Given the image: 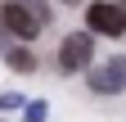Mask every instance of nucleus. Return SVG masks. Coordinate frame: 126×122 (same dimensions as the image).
<instances>
[{"mask_svg":"<svg viewBox=\"0 0 126 122\" xmlns=\"http://www.w3.org/2000/svg\"><path fill=\"white\" fill-rule=\"evenodd\" d=\"M126 86V59H108V63L90 68V90L94 95H117Z\"/></svg>","mask_w":126,"mask_h":122,"instance_id":"4","label":"nucleus"},{"mask_svg":"<svg viewBox=\"0 0 126 122\" xmlns=\"http://www.w3.org/2000/svg\"><path fill=\"white\" fill-rule=\"evenodd\" d=\"M0 23H5L18 41H32V36L41 32V14H36V9H27V5H18V0L0 5Z\"/></svg>","mask_w":126,"mask_h":122,"instance_id":"2","label":"nucleus"},{"mask_svg":"<svg viewBox=\"0 0 126 122\" xmlns=\"http://www.w3.org/2000/svg\"><path fill=\"white\" fill-rule=\"evenodd\" d=\"M23 122H45V113H50V104H45V100H32V104H23Z\"/></svg>","mask_w":126,"mask_h":122,"instance_id":"6","label":"nucleus"},{"mask_svg":"<svg viewBox=\"0 0 126 122\" xmlns=\"http://www.w3.org/2000/svg\"><path fill=\"white\" fill-rule=\"evenodd\" d=\"M86 23H90V32H99V36H117V32H126V18H122L117 0H113V5H108V0H94V5L86 9Z\"/></svg>","mask_w":126,"mask_h":122,"instance_id":"3","label":"nucleus"},{"mask_svg":"<svg viewBox=\"0 0 126 122\" xmlns=\"http://www.w3.org/2000/svg\"><path fill=\"white\" fill-rule=\"evenodd\" d=\"M9 45H14V32H9L5 23H0V50H9Z\"/></svg>","mask_w":126,"mask_h":122,"instance_id":"8","label":"nucleus"},{"mask_svg":"<svg viewBox=\"0 0 126 122\" xmlns=\"http://www.w3.org/2000/svg\"><path fill=\"white\" fill-rule=\"evenodd\" d=\"M63 5H77V0H63Z\"/></svg>","mask_w":126,"mask_h":122,"instance_id":"10","label":"nucleus"},{"mask_svg":"<svg viewBox=\"0 0 126 122\" xmlns=\"http://www.w3.org/2000/svg\"><path fill=\"white\" fill-rule=\"evenodd\" d=\"M5 59H9V68H14V72H32V68H36V54H32L27 45H9Z\"/></svg>","mask_w":126,"mask_h":122,"instance_id":"5","label":"nucleus"},{"mask_svg":"<svg viewBox=\"0 0 126 122\" xmlns=\"http://www.w3.org/2000/svg\"><path fill=\"white\" fill-rule=\"evenodd\" d=\"M0 109H23V95H14V90H5V95H0Z\"/></svg>","mask_w":126,"mask_h":122,"instance_id":"7","label":"nucleus"},{"mask_svg":"<svg viewBox=\"0 0 126 122\" xmlns=\"http://www.w3.org/2000/svg\"><path fill=\"white\" fill-rule=\"evenodd\" d=\"M90 54H94V32H72L59 45V68L63 72H81V68H90Z\"/></svg>","mask_w":126,"mask_h":122,"instance_id":"1","label":"nucleus"},{"mask_svg":"<svg viewBox=\"0 0 126 122\" xmlns=\"http://www.w3.org/2000/svg\"><path fill=\"white\" fill-rule=\"evenodd\" d=\"M117 9H122V18H126V0H117Z\"/></svg>","mask_w":126,"mask_h":122,"instance_id":"9","label":"nucleus"}]
</instances>
